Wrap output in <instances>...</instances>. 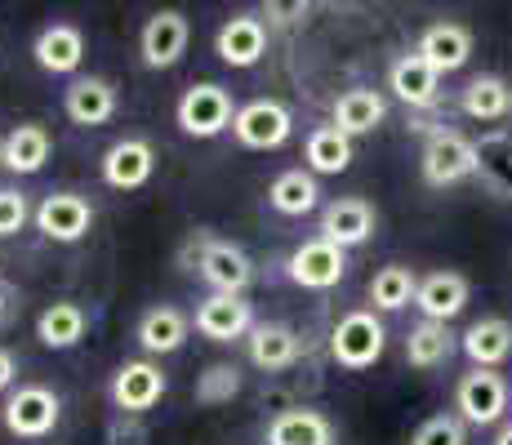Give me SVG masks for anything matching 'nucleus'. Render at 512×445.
<instances>
[{
    "mask_svg": "<svg viewBox=\"0 0 512 445\" xmlns=\"http://www.w3.org/2000/svg\"><path fill=\"white\" fill-rule=\"evenodd\" d=\"M383 348H388V330L374 316V308L343 312L330 330V356L343 370H370V365H379Z\"/></svg>",
    "mask_w": 512,
    "mask_h": 445,
    "instance_id": "f257e3e1",
    "label": "nucleus"
},
{
    "mask_svg": "<svg viewBox=\"0 0 512 445\" xmlns=\"http://www.w3.org/2000/svg\"><path fill=\"white\" fill-rule=\"evenodd\" d=\"M0 419H5L9 437L41 441L58 428V419H63V401H58V392L45 388V383H18V388L5 397Z\"/></svg>",
    "mask_w": 512,
    "mask_h": 445,
    "instance_id": "f03ea898",
    "label": "nucleus"
},
{
    "mask_svg": "<svg viewBox=\"0 0 512 445\" xmlns=\"http://www.w3.org/2000/svg\"><path fill=\"white\" fill-rule=\"evenodd\" d=\"M174 121L187 138H219L223 130H232L236 121V103L223 85L214 81H196L183 89L179 107H174Z\"/></svg>",
    "mask_w": 512,
    "mask_h": 445,
    "instance_id": "7ed1b4c3",
    "label": "nucleus"
},
{
    "mask_svg": "<svg viewBox=\"0 0 512 445\" xmlns=\"http://www.w3.org/2000/svg\"><path fill=\"white\" fill-rule=\"evenodd\" d=\"M419 170L428 187H455L464 178H477V143L459 130H432L423 143Z\"/></svg>",
    "mask_w": 512,
    "mask_h": 445,
    "instance_id": "20e7f679",
    "label": "nucleus"
},
{
    "mask_svg": "<svg viewBox=\"0 0 512 445\" xmlns=\"http://www.w3.org/2000/svg\"><path fill=\"white\" fill-rule=\"evenodd\" d=\"M192 250H196V272L214 294H241L245 299V290L254 281V263L241 245L219 241V236H196Z\"/></svg>",
    "mask_w": 512,
    "mask_h": 445,
    "instance_id": "39448f33",
    "label": "nucleus"
},
{
    "mask_svg": "<svg viewBox=\"0 0 512 445\" xmlns=\"http://www.w3.org/2000/svg\"><path fill=\"white\" fill-rule=\"evenodd\" d=\"M512 405V388L499 370H468L455 383V414L472 428H490L508 414Z\"/></svg>",
    "mask_w": 512,
    "mask_h": 445,
    "instance_id": "423d86ee",
    "label": "nucleus"
},
{
    "mask_svg": "<svg viewBox=\"0 0 512 445\" xmlns=\"http://www.w3.org/2000/svg\"><path fill=\"white\" fill-rule=\"evenodd\" d=\"M232 134H236V143L250 147V152H277V147L290 143L294 116L285 103H277V98H254V103L236 107Z\"/></svg>",
    "mask_w": 512,
    "mask_h": 445,
    "instance_id": "0eeeda50",
    "label": "nucleus"
},
{
    "mask_svg": "<svg viewBox=\"0 0 512 445\" xmlns=\"http://www.w3.org/2000/svg\"><path fill=\"white\" fill-rule=\"evenodd\" d=\"M285 276H290L299 290H334V285L348 276V250L312 236V241H303L299 250L285 259Z\"/></svg>",
    "mask_w": 512,
    "mask_h": 445,
    "instance_id": "6e6552de",
    "label": "nucleus"
},
{
    "mask_svg": "<svg viewBox=\"0 0 512 445\" xmlns=\"http://www.w3.org/2000/svg\"><path fill=\"white\" fill-rule=\"evenodd\" d=\"M187 41H192V23H187L183 9H156L139 32V54L143 67L152 72H165L187 54Z\"/></svg>",
    "mask_w": 512,
    "mask_h": 445,
    "instance_id": "1a4fd4ad",
    "label": "nucleus"
},
{
    "mask_svg": "<svg viewBox=\"0 0 512 445\" xmlns=\"http://www.w3.org/2000/svg\"><path fill=\"white\" fill-rule=\"evenodd\" d=\"M36 227H41L45 241L54 245H76L90 236L94 227V205L85 201L81 192H49L41 205H36Z\"/></svg>",
    "mask_w": 512,
    "mask_h": 445,
    "instance_id": "9d476101",
    "label": "nucleus"
},
{
    "mask_svg": "<svg viewBox=\"0 0 512 445\" xmlns=\"http://www.w3.org/2000/svg\"><path fill=\"white\" fill-rule=\"evenodd\" d=\"M165 370L156 361H125L121 370L112 374V388H107V397H112L116 414H147L156 401L165 397Z\"/></svg>",
    "mask_w": 512,
    "mask_h": 445,
    "instance_id": "9b49d317",
    "label": "nucleus"
},
{
    "mask_svg": "<svg viewBox=\"0 0 512 445\" xmlns=\"http://www.w3.org/2000/svg\"><path fill=\"white\" fill-rule=\"evenodd\" d=\"M156 174V147L147 138H116L103 152V183L116 192H139Z\"/></svg>",
    "mask_w": 512,
    "mask_h": 445,
    "instance_id": "f8f14e48",
    "label": "nucleus"
},
{
    "mask_svg": "<svg viewBox=\"0 0 512 445\" xmlns=\"http://www.w3.org/2000/svg\"><path fill=\"white\" fill-rule=\"evenodd\" d=\"M374 223H379V214L366 196H339L321 210V241L339 245V250H357L374 236Z\"/></svg>",
    "mask_w": 512,
    "mask_h": 445,
    "instance_id": "ddd939ff",
    "label": "nucleus"
},
{
    "mask_svg": "<svg viewBox=\"0 0 512 445\" xmlns=\"http://www.w3.org/2000/svg\"><path fill=\"white\" fill-rule=\"evenodd\" d=\"M121 107V89H116L107 76H76L63 94V112L72 125L81 130H94V125H107Z\"/></svg>",
    "mask_w": 512,
    "mask_h": 445,
    "instance_id": "4468645a",
    "label": "nucleus"
},
{
    "mask_svg": "<svg viewBox=\"0 0 512 445\" xmlns=\"http://www.w3.org/2000/svg\"><path fill=\"white\" fill-rule=\"evenodd\" d=\"M254 325H259L254 321V308L241 294H210V299H201V308H196V334H205L210 343L250 339Z\"/></svg>",
    "mask_w": 512,
    "mask_h": 445,
    "instance_id": "2eb2a0df",
    "label": "nucleus"
},
{
    "mask_svg": "<svg viewBox=\"0 0 512 445\" xmlns=\"http://www.w3.org/2000/svg\"><path fill=\"white\" fill-rule=\"evenodd\" d=\"M32 58H36V67L49 72V76L81 72V63H85V32L76 23H49V27L36 32Z\"/></svg>",
    "mask_w": 512,
    "mask_h": 445,
    "instance_id": "dca6fc26",
    "label": "nucleus"
},
{
    "mask_svg": "<svg viewBox=\"0 0 512 445\" xmlns=\"http://www.w3.org/2000/svg\"><path fill=\"white\" fill-rule=\"evenodd\" d=\"M388 89L410 107V112H428V107L441 103V76L432 72L428 63L410 49V54H397L388 67Z\"/></svg>",
    "mask_w": 512,
    "mask_h": 445,
    "instance_id": "f3484780",
    "label": "nucleus"
},
{
    "mask_svg": "<svg viewBox=\"0 0 512 445\" xmlns=\"http://www.w3.org/2000/svg\"><path fill=\"white\" fill-rule=\"evenodd\" d=\"M468 299H472V285H468L464 272H428V276H419L415 308L423 312V321L450 325L459 312L468 308Z\"/></svg>",
    "mask_w": 512,
    "mask_h": 445,
    "instance_id": "a211bd4d",
    "label": "nucleus"
},
{
    "mask_svg": "<svg viewBox=\"0 0 512 445\" xmlns=\"http://www.w3.org/2000/svg\"><path fill=\"white\" fill-rule=\"evenodd\" d=\"M214 54L228 67H254L268 54V23L254 14H232L214 36Z\"/></svg>",
    "mask_w": 512,
    "mask_h": 445,
    "instance_id": "6ab92c4d",
    "label": "nucleus"
},
{
    "mask_svg": "<svg viewBox=\"0 0 512 445\" xmlns=\"http://www.w3.org/2000/svg\"><path fill=\"white\" fill-rule=\"evenodd\" d=\"M459 348L472 361V370H499L512 361V321L508 316H481L459 334Z\"/></svg>",
    "mask_w": 512,
    "mask_h": 445,
    "instance_id": "aec40b11",
    "label": "nucleus"
},
{
    "mask_svg": "<svg viewBox=\"0 0 512 445\" xmlns=\"http://www.w3.org/2000/svg\"><path fill=\"white\" fill-rule=\"evenodd\" d=\"M415 54L437 76H450V72H459V67L472 58V32L464 23H432V27H423Z\"/></svg>",
    "mask_w": 512,
    "mask_h": 445,
    "instance_id": "412c9836",
    "label": "nucleus"
},
{
    "mask_svg": "<svg viewBox=\"0 0 512 445\" xmlns=\"http://www.w3.org/2000/svg\"><path fill=\"white\" fill-rule=\"evenodd\" d=\"M383 116H388V98L379 94V89H343L339 98H334V112H330V125L339 134L348 138H361V134H374L383 125Z\"/></svg>",
    "mask_w": 512,
    "mask_h": 445,
    "instance_id": "4be33fe9",
    "label": "nucleus"
},
{
    "mask_svg": "<svg viewBox=\"0 0 512 445\" xmlns=\"http://www.w3.org/2000/svg\"><path fill=\"white\" fill-rule=\"evenodd\" d=\"M245 348H250V361L259 370H290L299 361V330L285 321H259L245 339Z\"/></svg>",
    "mask_w": 512,
    "mask_h": 445,
    "instance_id": "5701e85b",
    "label": "nucleus"
},
{
    "mask_svg": "<svg viewBox=\"0 0 512 445\" xmlns=\"http://www.w3.org/2000/svg\"><path fill=\"white\" fill-rule=\"evenodd\" d=\"M187 330H192V321L174 303H156L139 316V348L147 356H174L187 343Z\"/></svg>",
    "mask_w": 512,
    "mask_h": 445,
    "instance_id": "b1692460",
    "label": "nucleus"
},
{
    "mask_svg": "<svg viewBox=\"0 0 512 445\" xmlns=\"http://www.w3.org/2000/svg\"><path fill=\"white\" fill-rule=\"evenodd\" d=\"M49 152H54V138L36 121L14 125V130L5 134V143H0V161H5L9 174H41Z\"/></svg>",
    "mask_w": 512,
    "mask_h": 445,
    "instance_id": "393cba45",
    "label": "nucleus"
},
{
    "mask_svg": "<svg viewBox=\"0 0 512 445\" xmlns=\"http://www.w3.org/2000/svg\"><path fill=\"white\" fill-rule=\"evenodd\" d=\"M85 330H90V312H85L81 303H72V299L49 303V308L36 316V339H41L49 352L76 348V343L85 339Z\"/></svg>",
    "mask_w": 512,
    "mask_h": 445,
    "instance_id": "a878e982",
    "label": "nucleus"
},
{
    "mask_svg": "<svg viewBox=\"0 0 512 445\" xmlns=\"http://www.w3.org/2000/svg\"><path fill=\"white\" fill-rule=\"evenodd\" d=\"M477 178L499 201H512V130H490L477 138Z\"/></svg>",
    "mask_w": 512,
    "mask_h": 445,
    "instance_id": "bb28decb",
    "label": "nucleus"
},
{
    "mask_svg": "<svg viewBox=\"0 0 512 445\" xmlns=\"http://www.w3.org/2000/svg\"><path fill=\"white\" fill-rule=\"evenodd\" d=\"M268 205L285 219H303L321 205V183L312 170H281L268 187Z\"/></svg>",
    "mask_w": 512,
    "mask_h": 445,
    "instance_id": "cd10ccee",
    "label": "nucleus"
},
{
    "mask_svg": "<svg viewBox=\"0 0 512 445\" xmlns=\"http://www.w3.org/2000/svg\"><path fill=\"white\" fill-rule=\"evenodd\" d=\"M268 445H334V423L321 410H281L268 423Z\"/></svg>",
    "mask_w": 512,
    "mask_h": 445,
    "instance_id": "c85d7f7f",
    "label": "nucleus"
},
{
    "mask_svg": "<svg viewBox=\"0 0 512 445\" xmlns=\"http://www.w3.org/2000/svg\"><path fill=\"white\" fill-rule=\"evenodd\" d=\"M459 107H464L468 121H504V116H512V85L504 81V76L486 72V76H472L464 98H459Z\"/></svg>",
    "mask_w": 512,
    "mask_h": 445,
    "instance_id": "c756f323",
    "label": "nucleus"
},
{
    "mask_svg": "<svg viewBox=\"0 0 512 445\" xmlns=\"http://www.w3.org/2000/svg\"><path fill=\"white\" fill-rule=\"evenodd\" d=\"M455 334H450V325L441 321H419L410 325L406 334V361L415 365V370H441V365L455 356Z\"/></svg>",
    "mask_w": 512,
    "mask_h": 445,
    "instance_id": "7c9ffc66",
    "label": "nucleus"
},
{
    "mask_svg": "<svg viewBox=\"0 0 512 445\" xmlns=\"http://www.w3.org/2000/svg\"><path fill=\"white\" fill-rule=\"evenodd\" d=\"M415 294H419V276H415V267H406V263H388L370 276L374 312H401L415 303Z\"/></svg>",
    "mask_w": 512,
    "mask_h": 445,
    "instance_id": "2f4dec72",
    "label": "nucleus"
},
{
    "mask_svg": "<svg viewBox=\"0 0 512 445\" xmlns=\"http://www.w3.org/2000/svg\"><path fill=\"white\" fill-rule=\"evenodd\" d=\"M303 156H308L312 174H343L352 165V138L339 134L334 125H317L303 143Z\"/></svg>",
    "mask_w": 512,
    "mask_h": 445,
    "instance_id": "473e14b6",
    "label": "nucleus"
},
{
    "mask_svg": "<svg viewBox=\"0 0 512 445\" xmlns=\"http://www.w3.org/2000/svg\"><path fill=\"white\" fill-rule=\"evenodd\" d=\"M236 392H241V370L228 361H214L201 370V379H196V401L201 405H228Z\"/></svg>",
    "mask_w": 512,
    "mask_h": 445,
    "instance_id": "72a5a7b5",
    "label": "nucleus"
},
{
    "mask_svg": "<svg viewBox=\"0 0 512 445\" xmlns=\"http://www.w3.org/2000/svg\"><path fill=\"white\" fill-rule=\"evenodd\" d=\"M410 445H468V423L459 414H432L419 423Z\"/></svg>",
    "mask_w": 512,
    "mask_h": 445,
    "instance_id": "f704fd0d",
    "label": "nucleus"
},
{
    "mask_svg": "<svg viewBox=\"0 0 512 445\" xmlns=\"http://www.w3.org/2000/svg\"><path fill=\"white\" fill-rule=\"evenodd\" d=\"M32 219L36 214H32V205H27V192L0 187V236H18Z\"/></svg>",
    "mask_w": 512,
    "mask_h": 445,
    "instance_id": "c9c22d12",
    "label": "nucleus"
},
{
    "mask_svg": "<svg viewBox=\"0 0 512 445\" xmlns=\"http://www.w3.org/2000/svg\"><path fill=\"white\" fill-rule=\"evenodd\" d=\"M23 308H27L23 290H18V285H9V281H0V334L14 330L18 316H23Z\"/></svg>",
    "mask_w": 512,
    "mask_h": 445,
    "instance_id": "e433bc0d",
    "label": "nucleus"
},
{
    "mask_svg": "<svg viewBox=\"0 0 512 445\" xmlns=\"http://www.w3.org/2000/svg\"><path fill=\"white\" fill-rule=\"evenodd\" d=\"M263 14H268V23H277V27H299V23H308L312 5H268Z\"/></svg>",
    "mask_w": 512,
    "mask_h": 445,
    "instance_id": "4c0bfd02",
    "label": "nucleus"
},
{
    "mask_svg": "<svg viewBox=\"0 0 512 445\" xmlns=\"http://www.w3.org/2000/svg\"><path fill=\"white\" fill-rule=\"evenodd\" d=\"M14 379H18V356L0 348V392H14Z\"/></svg>",
    "mask_w": 512,
    "mask_h": 445,
    "instance_id": "58836bf2",
    "label": "nucleus"
},
{
    "mask_svg": "<svg viewBox=\"0 0 512 445\" xmlns=\"http://www.w3.org/2000/svg\"><path fill=\"white\" fill-rule=\"evenodd\" d=\"M495 445H512V423H504V428L495 432Z\"/></svg>",
    "mask_w": 512,
    "mask_h": 445,
    "instance_id": "ea45409f",
    "label": "nucleus"
},
{
    "mask_svg": "<svg viewBox=\"0 0 512 445\" xmlns=\"http://www.w3.org/2000/svg\"><path fill=\"white\" fill-rule=\"evenodd\" d=\"M0 170H5V161H0Z\"/></svg>",
    "mask_w": 512,
    "mask_h": 445,
    "instance_id": "a19ab883",
    "label": "nucleus"
}]
</instances>
